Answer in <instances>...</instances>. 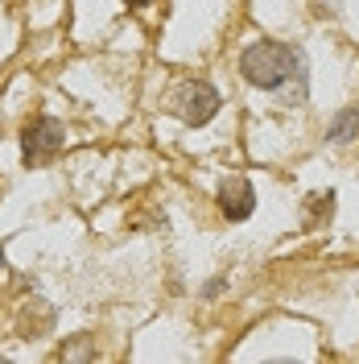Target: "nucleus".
Segmentation results:
<instances>
[{
    "label": "nucleus",
    "instance_id": "obj_6",
    "mask_svg": "<svg viewBox=\"0 0 359 364\" xmlns=\"http://www.w3.org/2000/svg\"><path fill=\"white\" fill-rule=\"evenodd\" d=\"M310 211L331 220V211H335V191H326V195H314V199H310Z\"/></svg>",
    "mask_w": 359,
    "mask_h": 364
},
{
    "label": "nucleus",
    "instance_id": "obj_1",
    "mask_svg": "<svg viewBox=\"0 0 359 364\" xmlns=\"http://www.w3.org/2000/svg\"><path fill=\"white\" fill-rule=\"evenodd\" d=\"M297 58H302V50H293V46H285V42H272V38H260V42L244 46V54H240V75L260 91H281L289 83Z\"/></svg>",
    "mask_w": 359,
    "mask_h": 364
},
{
    "label": "nucleus",
    "instance_id": "obj_5",
    "mask_svg": "<svg viewBox=\"0 0 359 364\" xmlns=\"http://www.w3.org/2000/svg\"><path fill=\"white\" fill-rule=\"evenodd\" d=\"M326 136L335 141V145H351L359 136V108H343V112L331 120V129H326Z\"/></svg>",
    "mask_w": 359,
    "mask_h": 364
},
{
    "label": "nucleus",
    "instance_id": "obj_2",
    "mask_svg": "<svg viewBox=\"0 0 359 364\" xmlns=\"http://www.w3.org/2000/svg\"><path fill=\"white\" fill-rule=\"evenodd\" d=\"M165 108L178 116V120L199 129V124H206L211 116L219 112V91L211 87L206 79H182L178 87L170 91V104Z\"/></svg>",
    "mask_w": 359,
    "mask_h": 364
},
{
    "label": "nucleus",
    "instance_id": "obj_7",
    "mask_svg": "<svg viewBox=\"0 0 359 364\" xmlns=\"http://www.w3.org/2000/svg\"><path fill=\"white\" fill-rule=\"evenodd\" d=\"M223 286H227L223 277H215V282H206V298H215V294H219V290H223Z\"/></svg>",
    "mask_w": 359,
    "mask_h": 364
},
{
    "label": "nucleus",
    "instance_id": "obj_4",
    "mask_svg": "<svg viewBox=\"0 0 359 364\" xmlns=\"http://www.w3.org/2000/svg\"><path fill=\"white\" fill-rule=\"evenodd\" d=\"M252 207H256V191H252V182L248 178H227L223 186H219V211H223L231 224L248 220Z\"/></svg>",
    "mask_w": 359,
    "mask_h": 364
},
{
    "label": "nucleus",
    "instance_id": "obj_9",
    "mask_svg": "<svg viewBox=\"0 0 359 364\" xmlns=\"http://www.w3.org/2000/svg\"><path fill=\"white\" fill-rule=\"evenodd\" d=\"M0 269H4V252H0Z\"/></svg>",
    "mask_w": 359,
    "mask_h": 364
},
{
    "label": "nucleus",
    "instance_id": "obj_8",
    "mask_svg": "<svg viewBox=\"0 0 359 364\" xmlns=\"http://www.w3.org/2000/svg\"><path fill=\"white\" fill-rule=\"evenodd\" d=\"M124 4H133V9H145V4H153V0H124Z\"/></svg>",
    "mask_w": 359,
    "mask_h": 364
},
{
    "label": "nucleus",
    "instance_id": "obj_3",
    "mask_svg": "<svg viewBox=\"0 0 359 364\" xmlns=\"http://www.w3.org/2000/svg\"><path fill=\"white\" fill-rule=\"evenodd\" d=\"M62 145H67V129H62V120H54V116H33L21 133L25 166H45V161H54L62 154Z\"/></svg>",
    "mask_w": 359,
    "mask_h": 364
}]
</instances>
